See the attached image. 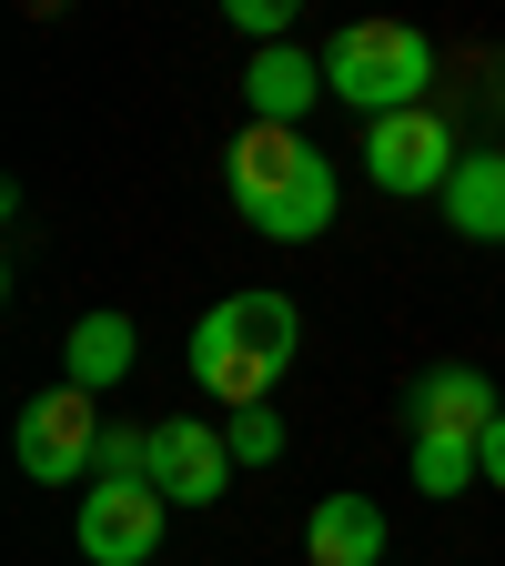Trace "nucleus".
<instances>
[{"label":"nucleus","instance_id":"nucleus-1","mask_svg":"<svg viewBox=\"0 0 505 566\" xmlns=\"http://www.w3.org/2000/svg\"><path fill=\"white\" fill-rule=\"evenodd\" d=\"M223 182H233V212L263 233V243H314L334 223V163L314 153L304 132H273V122H243V142L223 153Z\"/></svg>","mask_w":505,"mask_h":566},{"label":"nucleus","instance_id":"nucleus-2","mask_svg":"<svg viewBox=\"0 0 505 566\" xmlns=\"http://www.w3.org/2000/svg\"><path fill=\"white\" fill-rule=\"evenodd\" d=\"M294 354H304V314L283 294H223L192 324V385L243 415V405H263L283 375H294Z\"/></svg>","mask_w":505,"mask_h":566},{"label":"nucleus","instance_id":"nucleus-3","mask_svg":"<svg viewBox=\"0 0 505 566\" xmlns=\"http://www.w3.org/2000/svg\"><path fill=\"white\" fill-rule=\"evenodd\" d=\"M424 82H435V41H424L414 21H344L324 41V92L354 102L365 122L424 112Z\"/></svg>","mask_w":505,"mask_h":566},{"label":"nucleus","instance_id":"nucleus-4","mask_svg":"<svg viewBox=\"0 0 505 566\" xmlns=\"http://www.w3.org/2000/svg\"><path fill=\"white\" fill-rule=\"evenodd\" d=\"M102 405L82 395V385H51V395H31L21 405V475L31 485H82V475H102Z\"/></svg>","mask_w":505,"mask_h":566},{"label":"nucleus","instance_id":"nucleus-5","mask_svg":"<svg viewBox=\"0 0 505 566\" xmlns=\"http://www.w3.org/2000/svg\"><path fill=\"white\" fill-rule=\"evenodd\" d=\"M455 132H445V112H385V122H365V172H375V192H435L445 202V182H455Z\"/></svg>","mask_w":505,"mask_h":566},{"label":"nucleus","instance_id":"nucleus-6","mask_svg":"<svg viewBox=\"0 0 505 566\" xmlns=\"http://www.w3.org/2000/svg\"><path fill=\"white\" fill-rule=\"evenodd\" d=\"M141 475L162 485V506H212V495L233 485V436L202 415H162L152 436H141Z\"/></svg>","mask_w":505,"mask_h":566},{"label":"nucleus","instance_id":"nucleus-7","mask_svg":"<svg viewBox=\"0 0 505 566\" xmlns=\"http://www.w3.org/2000/svg\"><path fill=\"white\" fill-rule=\"evenodd\" d=\"M162 485H92L82 495V556L92 566H152L162 546Z\"/></svg>","mask_w":505,"mask_h":566},{"label":"nucleus","instance_id":"nucleus-8","mask_svg":"<svg viewBox=\"0 0 505 566\" xmlns=\"http://www.w3.org/2000/svg\"><path fill=\"white\" fill-rule=\"evenodd\" d=\"M314 92H324V61L294 51V41H273V51L243 61V102H253V122H273V132H304Z\"/></svg>","mask_w":505,"mask_h":566},{"label":"nucleus","instance_id":"nucleus-9","mask_svg":"<svg viewBox=\"0 0 505 566\" xmlns=\"http://www.w3.org/2000/svg\"><path fill=\"white\" fill-rule=\"evenodd\" d=\"M505 405H495V385L475 375V365H435L414 385V436H455V446H485V424H495Z\"/></svg>","mask_w":505,"mask_h":566},{"label":"nucleus","instance_id":"nucleus-10","mask_svg":"<svg viewBox=\"0 0 505 566\" xmlns=\"http://www.w3.org/2000/svg\"><path fill=\"white\" fill-rule=\"evenodd\" d=\"M304 566H385V506L375 495H324L304 526Z\"/></svg>","mask_w":505,"mask_h":566},{"label":"nucleus","instance_id":"nucleus-11","mask_svg":"<svg viewBox=\"0 0 505 566\" xmlns=\"http://www.w3.org/2000/svg\"><path fill=\"white\" fill-rule=\"evenodd\" d=\"M131 354H141L131 314H82V324H71V344H61V385H82V395H112V385L131 375Z\"/></svg>","mask_w":505,"mask_h":566},{"label":"nucleus","instance_id":"nucleus-12","mask_svg":"<svg viewBox=\"0 0 505 566\" xmlns=\"http://www.w3.org/2000/svg\"><path fill=\"white\" fill-rule=\"evenodd\" d=\"M445 223L465 243H505V153H465L445 182Z\"/></svg>","mask_w":505,"mask_h":566},{"label":"nucleus","instance_id":"nucleus-13","mask_svg":"<svg viewBox=\"0 0 505 566\" xmlns=\"http://www.w3.org/2000/svg\"><path fill=\"white\" fill-rule=\"evenodd\" d=\"M414 485H424V495H465V485H485V465H475V446H455V436H414Z\"/></svg>","mask_w":505,"mask_h":566},{"label":"nucleus","instance_id":"nucleus-14","mask_svg":"<svg viewBox=\"0 0 505 566\" xmlns=\"http://www.w3.org/2000/svg\"><path fill=\"white\" fill-rule=\"evenodd\" d=\"M223 436H233V465H273V455H283V415H273V405H243Z\"/></svg>","mask_w":505,"mask_h":566},{"label":"nucleus","instance_id":"nucleus-15","mask_svg":"<svg viewBox=\"0 0 505 566\" xmlns=\"http://www.w3.org/2000/svg\"><path fill=\"white\" fill-rule=\"evenodd\" d=\"M283 21H294V11H283V0H233V31H253L263 51L283 41Z\"/></svg>","mask_w":505,"mask_h":566},{"label":"nucleus","instance_id":"nucleus-16","mask_svg":"<svg viewBox=\"0 0 505 566\" xmlns=\"http://www.w3.org/2000/svg\"><path fill=\"white\" fill-rule=\"evenodd\" d=\"M475 465H485V485H495V495H505V415H495V424H485V446H475Z\"/></svg>","mask_w":505,"mask_h":566}]
</instances>
